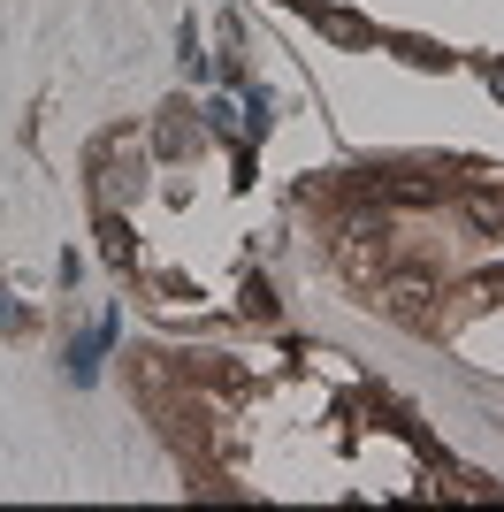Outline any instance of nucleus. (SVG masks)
<instances>
[{
    "label": "nucleus",
    "mask_w": 504,
    "mask_h": 512,
    "mask_svg": "<svg viewBox=\"0 0 504 512\" xmlns=\"http://www.w3.org/2000/svg\"><path fill=\"white\" fill-rule=\"evenodd\" d=\"M245 306H252L260 321H275V299H268V283H245Z\"/></svg>",
    "instance_id": "nucleus-7"
},
{
    "label": "nucleus",
    "mask_w": 504,
    "mask_h": 512,
    "mask_svg": "<svg viewBox=\"0 0 504 512\" xmlns=\"http://www.w3.org/2000/svg\"><path fill=\"white\" fill-rule=\"evenodd\" d=\"M466 222H474V230H489V237H497V230H504V199L474 192V199H466Z\"/></svg>",
    "instance_id": "nucleus-5"
},
{
    "label": "nucleus",
    "mask_w": 504,
    "mask_h": 512,
    "mask_svg": "<svg viewBox=\"0 0 504 512\" xmlns=\"http://www.w3.org/2000/svg\"><path fill=\"white\" fill-rule=\"evenodd\" d=\"M100 344H107V321L92 329V337H77V352H69V383H92V375H100Z\"/></svg>",
    "instance_id": "nucleus-3"
},
{
    "label": "nucleus",
    "mask_w": 504,
    "mask_h": 512,
    "mask_svg": "<svg viewBox=\"0 0 504 512\" xmlns=\"http://www.w3.org/2000/svg\"><path fill=\"white\" fill-rule=\"evenodd\" d=\"M138 192H146V169H138V153L107 161V176H100V199H107V207H130Z\"/></svg>",
    "instance_id": "nucleus-2"
},
{
    "label": "nucleus",
    "mask_w": 504,
    "mask_h": 512,
    "mask_svg": "<svg viewBox=\"0 0 504 512\" xmlns=\"http://www.w3.org/2000/svg\"><path fill=\"white\" fill-rule=\"evenodd\" d=\"M375 299H382V314H398L405 329H428V321H436V276H390Z\"/></svg>",
    "instance_id": "nucleus-1"
},
{
    "label": "nucleus",
    "mask_w": 504,
    "mask_h": 512,
    "mask_svg": "<svg viewBox=\"0 0 504 512\" xmlns=\"http://www.w3.org/2000/svg\"><path fill=\"white\" fill-rule=\"evenodd\" d=\"M0 329H31V314H23V306H8V299H0Z\"/></svg>",
    "instance_id": "nucleus-8"
},
{
    "label": "nucleus",
    "mask_w": 504,
    "mask_h": 512,
    "mask_svg": "<svg viewBox=\"0 0 504 512\" xmlns=\"http://www.w3.org/2000/svg\"><path fill=\"white\" fill-rule=\"evenodd\" d=\"M100 253H107V268H138V245H130V230H107Z\"/></svg>",
    "instance_id": "nucleus-6"
},
{
    "label": "nucleus",
    "mask_w": 504,
    "mask_h": 512,
    "mask_svg": "<svg viewBox=\"0 0 504 512\" xmlns=\"http://www.w3.org/2000/svg\"><path fill=\"white\" fill-rule=\"evenodd\" d=\"M321 31H329V39H344V46H367V39H375V31H367L359 16H344V8H321Z\"/></svg>",
    "instance_id": "nucleus-4"
}]
</instances>
